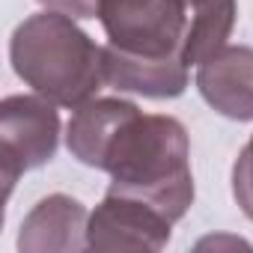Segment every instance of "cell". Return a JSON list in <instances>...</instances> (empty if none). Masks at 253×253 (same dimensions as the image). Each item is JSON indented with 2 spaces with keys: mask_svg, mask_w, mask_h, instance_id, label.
I'll use <instances>...</instances> for the list:
<instances>
[{
  "mask_svg": "<svg viewBox=\"0 0 253 253\" xmlns=\"http://www.w3.org/2000/svg\"><path fill=\"white\" fill-rule=\"evenodd\" d=\"M98 170L110 173V194L143 200L173 223L194 203L191 143L185 125L173 116L140 110L125 116Z\"/></svg>",
  "mask_w": 253,
  "mask_h": 253,
  "instance_id": "obj_1",
  "label": "cell"
},
{
  "mask_svg": "<svg viewBox=\"0 0 253 253\" xmlns=\"http://www.w3.org/2000/svg\"><path fill=\"white\" fill-rule=\"evenodd\" d=\"M18 78L60 107L86 104L104 84L101 48L63 12H39L21 21L9 45Z\"/></svg>",
  "mask_w": 253,
  "mask_h": 253,
  "instance_id": "obj_2",
  "label": "cell"
},
{
  "mask_svg": "<svg viewBox=\"0 0 253 253\" xmlns=\"http://www.w3.org/2000/svg\"><path fill=\"white\" fill-rule=\"evenodd\" d=\"M113 48L134 57H182L188 0H98L95 15Z\"/></svg>",
  "mask_w": 253,
  "mask_h": 253,
  "instance_id": "obj_3",
  "label": "cell"
},
{
  "mask_svg": "<svg viewBox=\"0 0 253 253\" xmlns=\"http://www.w3.org/2000/svg\"><path fill=\"white\" fill-rule=\"evenodd\" d=\"M60 116L42 95H9L0 104V170L6 197L15 179L54 158Z\"/></svg>",
  "mask_w": 253,
  "mask_h": 253,
  "instance_id": "obj_4",
  "label": "cell"
},
{
  "mask_svg": "<svg viewBox=\"0 0 253 253\" xmlns=\"http://www.w3.org/2000/svg\"><path fill=\"white\" fill-rule=\"evenodd\" d=\"M173 220L161 214L155 206L110 194L104 203L89 214L86 226V247L92 250H161L170 241Z\"/></svg>",
  "mask_w": 253,
  "mask_h": 253,
  "instance_id": "obj_5",
  "label": "cell"
},
{
  "mask_svg": "<svg viewBox=\"0 0 253 253\" xmlns=\"http://www.w3.org/2000/svg\"><path fill=\"white\" fill-rule=\"evenodd\" d=\"M197 86L203 98L223 116L253 119V48H220L200 63Z\"/></svg>",
  "mask_w": 253,
  "mask_h": 253,
  "instance_id": "obj_6",
  "label": "cell"
},
{
  "mask_svg": "<svg viewBox=\"0 0 253 253\" xmlns=\"http://www.w3.org/2000/svg\"><path fill=\"white\" fill-rule=\"evenodd\" d=\"M104 84L125 92H140L149 98H173L188 86V63L176 57H134L113 45L101 48Z\"/></svg>",
  "mask_w": 253,
  "mask_h": 253,
  "instance_id": "obj_7",
  "label": "cell"
},
{
  "mask_svg": "<svg viewBox=\"0 0 253 253\" xmlns=\"http://www.w3.org/2000/svg\"><path fill=\"white\" fill-rule=\"evenodd\" d=\"M86 211L78 200L54 194L36 203L27 214L18 247L21 250H81L86 247Z\"/></svg>",
  "mask_w": 253,
  "mask_h": 253,
  "instance_id": "obj_8",
  "label": "cell"
},
{
  "mask_svg": "<svg viewBox=\"0 0 253 253\" xmlns=\"http://www.w3.org/2000/svg\"><path fill=\"white\" fill-rule=\"evenodd\" d=\"M75 110L78 113L72 116L69 134H66L69 152L86 167H101L110 137L116 134L122 119L137 110V104L122 101V98H98V101H86Z\"/></svg>",
  "mask_w": 253,
  "mask_h": 253,
  "instance_id": "obj_9",
  "label": "cell"
},
{
  "mask_svg": "<svg viewBox=\"0 0 253 253\" xmlns=\"http://www.w3.org/2000/svg\"><path fill=\"white\" fill-rule=\"evenodd\" d=\"M235 0H194L191 18L182 42V60L191 66H200L220 48H226V39L235 24Z\"/></svg>",
  "mask_w": 253,
  "mask_h": 253,
  "instance_id": "obj_10",
  "label": "cell"
},
{
  "mask_svg": "<svg viewBox=\"0 0 253 253\" xmlns=\"http://www.w3.org/2000/svg\"><path fill=\"white\" fill-rule=\"evenodd\" d=\"M232 194H235V203L241 206V211L253 220V137L247 140V146L241 149V155L232 167Z\"/></svg>",
  "mask_w": 253,
  "mask_h": 253,
  "instance_id": "obj_11",
  "label": "cell"
},
{
  "mask_svg": "<svg viewBox=\"0 0 253 253\" xmlns=\"http://www.w3.org/2000/svg\"><path fill=\"white\" fill-rule=\"evenodd\" d=\"M42 6L63 12L69 18H95L98 15V0H39Z\"/></svg>",
  "mask_w": 253,
  "mask_h": 253,
  "instance_id": "obj_12",
  "label": "cell"
},
{
  "mask_svg": "<svg viewBox=\"0 0 253 253\" xmlns=\"http://www.w3.org/2000/svg\"><path fill=\"white\" fill-rule=\"evenodd\" d=\"M191 3H194V0H188V6H191Z\"/></svg>",
  "mask_w": 253,
  "mask_h": 253,
  "instance_id": "obj_13",
  "label": "cell"
}]
</instances>
